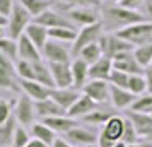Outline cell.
I'll use <instances>...</instances> for the list:
<instances>
[{"instance_id": "obj_1", "label": "cell", "mask_w": 152, "mask_h": 147, "mask_svg": "<svg viewBox=\"0 0 152 147\" xmlns=\"http://www.w3.org/2000/svg\"><path fill=\"white\" fill-rule=\"evenodd\" d=\"M103 17L106 19L108 26L115 29V33L120 31V29L126 28V26H132L135 22H142V21H147L145 15H142L140 12L133 10V9H126V7H121V5H108V7L103 10ZM101 17V19H103Z\"/></svg>"}, {"instance_id": "obj_2", "label": "cell", "mask_w": 152, "mask_h": 147, "mask_svg": "<svg viewBox=\"0 0 152 147\" xmlns=\"http://www.w3.org/2000/svg\"><path fill=\"white\" fill-rule=\"evenodd\" d=\"M115 34L118 38H121L123 41L130 43L132 46H140L145 43L152 41V22L151 21H142V22H135L132 26L116 31Z\"/></svg>"}, {"instance_id": "obj_3", "label": "cell", "mask_w": 152, "mask_h": 147, "mask_svg": "<svg viewBox=\"0 0 152 147\" xmlns=\"http://www.w3.org/2000/svg\"><path fill=\"white\" fill-rule=\"evenodd\" d=\"M31 19H33V15L22 7L21 2H15L14 9H12L10 15H9V26H7L9 28V36L14 38V39H17L21 34H24L26 28L33 22Z\"/></svg>"}, {"instance_id": "obj_4", "label": "cell", "mask_w": 152, "mask_h": 147, "mask_svg": "<svg viewBox=\"0 0 152 147\" xmlns=\"http://www.w3.org/2000/svg\"><path fill=\"white\" fill-rule=\"evenodd\" d=\"M103 21L96 22V24H91V26H86V28H80V31H77V38L75 41L72 43V56L75 58L79 53H80V50L84 46H87L91 43H97L99 41V38L103 36Z\"/></svg>"}, {"instance_id": "obj_5", "label": "cell", "mask_w": 152, "mask_h": 147, "mask_svg": "<svg viewBox=\"0 0 152 147\" xmlns=\"http://www.w3.org/2000/svg\"><path fill=\"white\" fill-rule=\"evenodd\" d=\"M14 116L17 120V123L21 127L33 125L36 120V106L34 101L29 98L28 94H21L17 101L14 103Z\"/></svg>"}, {"instance_id": "obj_6", "label": "cell", "mask_w": 152, "mask_h": 147, "mask_svg": "<svg viewBox=\"0 0 152 147\" xmlns=\"http://www.w3.org/2000/svg\"><path fill=\"white\" fill-rule=\"evenodd\" d=\"M67 17L75 28H86L101 21V14L94 7H70Z\"/></svg>"}, {"instance_id": "obj_7", "label": "cell", "mask_w": 152, "mask_h": 147, "mask_svg": "<svg viewBox=\"0 0 152 147\" xmlns=\"http://www.w3.org/2000/svg\"><path fill=\"white\" fill-rule=\"evenodd\" d=\"M99 45H101V50H103V56L110 58V60H113L116 55L123 53V51H132L133 50L130 43L123 41L115 33L113 34H103L99 38Z\"/></svg>"}, {"instance_id": "obj_8", "label": "cell", "mask_w": 152, "mask_h": 147, "mask_svg": "<svg viewBox=\"0 0 152 147\" xmlns=\"http://www.w3.org/2000/svg\"><path fill=\"white\" fill-rule=\"evenodd\" d=\"M41 55L43 58L48 60V63H70L74 60L72 50L63 46L60 41H53V39H48V43L45 45V48L41 51Z\"/></svg>"}, {"instance_id": "obj_9", "label": "cell", "mask_w": 152, "mask_h": 147, "mask_svg": "<svg viewBox=\"0 0 152 147\" xmlns=\"http://www.w3.org/2000/svg\"><path fill=\"white\" fill-rule=\"evenodd\" d=\"M97 137H99V133L94 128H87V127L77 125L70 132L65 133L63 139L67 140L69 144H72L74 147H82V146H92V144H96Z\"/></svg>"}, {"instance_id": "obj_10", "label": "cell", "mask_w": 152, "mask_h": 147, "mask_svg": "<svg viewBox=\"0 0 152 147\" xmlns=\"http://www.w3.org/2000/svg\"><path fill=\"white\" fill-rule=\"evenodd\" d=\"M110 91H111V86L108 80H92L91 79L87 84L82 87V92L86 96H89L96 105H103L110 99Z\"/></svg>"}, {"instance_id": "obj_11", "label": "cell", "mask_w": 152, "mask_h": 147, "mask_svg": "<svg viewBox=\"0 0 152 147\" xmlns=\"http://www.w3.org/2000/svg\"><path fill=\"white\" fill-rule=\"evenodd\" d=\"M113 69L115 70H121L128 75H137V74H144V69L140 67L135 60L133 50L132 51H123L113 58Z\"/></svg>"}, {"instance_id": "obj_12", "label": "cell", "mask_w": 152, "mask_h": 147, "mask_svg": "<svg viewBox=\"0 0 152 147\" xmlns=\"http://www.w3.org/2000/svg\"><path fill=\"white\" fill-rule=\"evenodd\" d=\"M34 22L45 26L46 29H53V28H75L72 22L69 21V17L62 15L60 12H56L53 9L45 10L43 14H39L38 17H34Z\"/></svg>"}, {"instance_id": "obj_13", "label": "cell", "mask_w": 152, "mask_h": 147, "mask_svg": "<svg viewBox=\"0 0 152 147\" xmlns=\"http://www.w3.org/2000/svg\"><path fill=\"white\" fill-rule=\"evenodd\" d=\"M48 65H50V70H51V77H53L55 89L74 87L70 63H48Z\"/></svg>"}, {"instance_id": "obj_14", "label": "cell", "mask_w": 152, "mask_h": 147, "mask_svg": "<svg viewBox=\"0 0 152 147\" xmlns=\"http://www.w3.org/2000/svg\"><path fill=\"white\" fill-rule=\"evenodd\" d=\"M80 94H82V91H79L75 87H63V89H53L51 91V99L60 108H63L65 111H69L70 108L74 106V103L80 98Z\"/></svg>"}, {"instance_id": "obj_15", "label": "cell", "mask_w": 152, "mask_h": 147, "mask_svg": "<svg viewBox=\"0 0 152 147\" xmlns=\"http://www.w3.org/2000/svg\"><path fill=\"white\" fill-rule=\"evenodd\" d=\"M17 51H19V60L26 62H39L43 58L41 51L34 46V43L29 39L26 34H21L17 38Z\"/></svg>"}, {"instance_id": "obj_16", "label": "cell", "mask_w": 152, "mask_h": 147, "mask_svg": "<svg viewBox=\"0 0 152 147\" xmlns=\"http://www.w3.org/2000/svg\"><path fill=\"white\" fill-rule=\"evenodd\" d=\"M19 87L33 101H43V99L51 98V91H53L51 87H46L36 80H21V79H19Z\"/></svg>"}, {"instance_id": "obj_17", "label": "cell", "mask_w": 152, "mask_h": 147, "mask_svg": "<svg viewBox=\"0 0 152 147\" xmlns=\"http://www.w3.org/2000/svg\"><path fill=\"white\" fill-rule=\"evenodd\" d=\"M70 70H72L74 87L82 91V87L89 82V65L84 60H80V58H74L70 62Z\"/></svg>"}, {"instance_id": "obj_18", "label": "cell", "mask_w": 152, "mask_h": 147, "mask_svg": "<svg viewBox=\"0 0 152 147\" xmlns=\"http://www.w3.org/2000/svg\"><path fill=\"white\" fill-rule=\"evenodd\" d=\"M110 99H111V103H113V106H115L116 110H130V106L133 105V101L137 99V96L132 94L128 89H121V87L111 86Z\"/></svg>"}, {"instance_id": "obj_19", "label": "cell", "mask_w": 152, "mask_h": 147, "mask_svg": "<svg viewBox=\"0 0 152 147\" xmlns=\"http://www.w3.org/2000/svg\"><path fill=\"white\" fill-rule=\"evenodd\" d=\"M125 120L126 118H121L120 115H113L103 125L101 132L113 142H121V135H123V130H125Z\"/></svg>"}, {"instance_id": "obj_20", "label": "cell", "mask_w": 152, "mask_h": 147, "mask_svg": "<svg viewBox=\"0 0 152 147\" xmlns=\"http://www.w3.org/2000/svg\"><path fill=\"white\" fill-rule=\"evenodd\" d=\"M96 108H97L96 103H94L89 96H86V94L82 92V94H80V98L77 99L75 103H74V106H72L69 111H67V116H70V118H75V120H80L82 116L89 115L91 111H94Z\"/></svg>"}, {"instance_id": "obj_21", "label": "cell", "mask_w": 152, "mask_h": 147, "mask_svg": "<svg viewBox=\"0 0 152 147\" xmlns=\"http://www.w3.org/2000/svg\"><path fill=\"white\" fill-rule=\"evenodd\" d=\"M24 34L28 36L33 43H34V46L39 50V51H43L45 45H46V43H48V39H50L48 29L45 28V26H41V24H38V22H34V21H33L28 28H26Z\"/></svg>"}, {"instance_id": "obj_22", "label": "cell", "mask_w": 152, "mask_h": 147, "mask_svg": "<svg viewBox=\"0 0 152 147\" xmlns=\"http://www.w3.org/2000/svg\"><path fill=\"white\" fill-rule=\"evenodd\" d=\"M43 123H45V125H48L55 133H63V135H65L67 132H70L74 127L79 125V121H77L75 118H70V116H67V115L45 118V120H43Z\"/></svg>"}, {"instance_id": "obj_23", "label": "cell", "mask_w": 152, "mask_h": 147, "mask_svg": "<svg viewBox=\"0 0 152 147\" xmlns=\"http://www.w3.org/2000/svg\"><path fill=\"white\" fill-rule=\"evenodd\" d=\"M113 72V60L110 58H99L96 63H92L89 67V80L96 79V80H108L110 79V74Z\"/></svg>"}, {"instance_id": "obj_24", "label": "cell", "mask_w": 152, "mask_h": 147, "mask_svg": "<svg viewBox=\"0 0 152 147\" xmlns=\"http://www.w3.org/2000/svg\"><path fill=\"white\" fill-rule=\"evenodd\" d=\"M34 106H36V115L41 116L43 120L50 118V116H62V115H67V111H65L63 108H60L51 98L43 99V101H34Z\"/></svg>"}, {"instance_id": "obj_25", "label": "cell", "mask_w": 152, "mask_h": 147, "mask_svg": "<svg viewBox=\"0 0 152 147\" xmlns=\"http://www.w3.org/2000/svg\"><path fill=\"white\" fill-rule=\"evenodd\" d=\"M126 118H130L133 121V125H135L140 137L152 140V115H138V113L128 111Z\"/></svg>"}, {"instance_id": "obj_26", "label": "cell", "mask_w": 152, "mask_h": 147, "mask_svg": "<svg viewBox=\"0 0 152 147\" xmlns=\"http://www.w3.org/2000/svg\"><path fill=\"white\" fill-rule=\"evenodd\" d=\"M31 65H33V80L46 86V87L55 89L53 77H51V70H50L48 63H45L43 60H39V62H33Z\"/></svg>"}, {"instance_id": "obj_27", "label": "cell", "mask_w": 152, "mask_h": 147, "mask_svg": "<svg viewBox=\"0 0 152 147\" xmlns=\"http://www.w3.org/2000/svg\"><path fill=\"white\" fill-rule=\"evenodd\" d=\"M31 135H33V139H38L39 142H43L45 146H51L56 139V133L53 132L48 125H45L43 121L31 125Z\"/></svg>"}, {"instance_id": "obj_28", "label": "cell", "mask_w": 152, "mask_h": 147, "mask_svg": "<svg viewBox=\"0 0 152 147\" xmlns=\"http://www.w3.org/2000/svg\"><path fill=\"white\" fill-rule=\"evenodd\" d=\"M17 120L12 115L10 118L0 125V147H12V139H14L15 128H17Z\"/></svg>"}, {"instance_id": "obj_29", "label": "cell", "mask_w": 152, "mask_h": 147, "mask_svg": "<svg viewBox=\"0 0 152 147\" xmlns=\"http://www.w3.org/2000/svg\"><path fill=\"white\" fill-rule=\"evenodd\" d=\"M75 58L84 60L89 67L92 65V63H96L99 58H103V50H101L99 41L97 43H91V45H87V46H84V48L80 50V53H79Z\"/></svg>"}, {"instance_id": "obj_30", "label": "cell", "mask_w": 152, "mask_h": 147, "mask_svg": "<svg viewBox=\"0 0 152 147\" xmlns=\"http://www.w3.org/2000/svg\"><path fill=\"white\" fill-rule=\"evenodd\" d=\"M48 36L53 41L74 43L77 38V29L75 28H53V29H48Z\"/></svg>"}, {"instance_id": "obj_31", "label": "cell", "mask_w": 152, "mask_h": 147, "mask_svg": "<svg viewBox=\"0 0 152 147\" xmlns=\"http://www.w3.org/2000/svg\"><path fill=\"white\" fill-rule=\"evenodd\" d=\"M113 115H116L115 111H110V110H101V108H96L94 111H91L89 115H86L82 116V121L84 123H89V125H104L108 120L113 116Z\"/></svg>"}, {"instance_id": "obj_32", "label": "cell", "mask_w": 152, "mask_h": 147, "mask_svg": "<svg viewBox=\"0 0 152 147\" xmlns=\"http://www.w3.org/2000/svg\"><path fill=\"white\" fill-rule=\"evenodd\" d=\"M130 111L138 115H152V94L147 92V94L137 96L133 105L130 106Z\"/></svg>"}, {"instance_id": "obj_33", "label": "cell", "mask_w": 152, "mask_h": 147, "mask_svg": "<svg viewBox=\"0 0 152 147\" xmlns=\"http://www.w3.org/2000/svg\"><path fill=\"white\" fill-rule=\"evenodd\" d=\"M133 55H135V60H137V63L142 69L149 67V63L152 62V41L140 45V46H135L133 48Z\"/></svg>"}, {"instance_id": "obj_34", "label": "cell", "mask_w": 152, "mask_h": 147, "mask_svg": "<svg viewBox=\"0 0 152 147\" xmlns=\"http://www.w3.org/2000/svg\"><path fill=\"white\" fill-rule=\"evenodd\" d=\"M19 2L22 4V7L33 15V19L38 17L39 14H43L45 10H48L50 5H51L50 0H19Z\"/></svg>"}, {"instance_id": "obj_35", "label": "cell", "mask_w": 152, "mask_h": 147, "mask_svg": "<svg viewBox=\"0 0 152 147\" xmlns=\"http://www.w3.org/2000/svg\"><path fill=\"white\" fill-rule=\"evenodd\" d=\"M0 53L10 58L12 62H17L19 60V51H17V39L10 38V36H5V38H0Z\"/></svg>"}, {"instance_id": "obj_36", "label": "cell", "mask_w": 152, "mask_h": 147, "mask_svg": "<svg viewBox=\"0 0 152 147\" xmlns=\"http://www.w3.org/2000/svg\"><path fill=\"white\" fill-rule=\"evenodd\" d=\"M15 70H9V69H4V67H0V87L2 89H9V91H17V89H21L19 86H17V79H15Z\"/></svg>"}, {"instance_id": "obj_37", "label": "cell", "mask_w": 152, "mask_h": 147, "mask_svg": "<svg viewBox=\"0 0 152 147\" xmlns=\"http://www.w3.org/2000/svg\"><path fill=\"white\" fill-rule=\"evenodd\" d=\"M132 94L135 96H142L147 94V80H145L144 74H137V75H130L128 79V87H126Z\"/></svg>"}, {"instance_id": "obj_38", "label": "cell", "mask_w": 152, "mask_h": 147, "mask_svg": "<svg viewBox=\"0 0 152 147\" xmlns=\"http://www.w3.org/2000/svg\"><path fill=\"white\" fill-rule=\"evenodd\" d=\"M140 135H138L137 128L133 125V121L130 118L125 120V130H123V135H121V142H123L125 146H130V144H137L140 142Z\"/></svg>"}, {"instance_id": "obj_39", "label": "cell", "mask_w": 152, "mask_h": 147, "mask_svg": "<svg viewBox=\"0 0 152 147\" xmlns=\"http://www.w3.org/2000/svg\"><path fill=\"white\" fill-rule=\"evenodd\" d=\"M15 74L21 80H33V65L26 60H17L15 62Z\"/></svg>"}, {"instance_id": "obj_40", "label": "cell", "mask_w": 152, "mask_h": 147, "mask_svg": "<svg viewBox=\"0 0 152 147\" xmlns=\"http://www.w3.org/2000/svg\"><path fill=\"white\" fill-rule=\"evenodd\" d=\"M128 79H130L128 74H125V72H121V70H115V69H113V72L110 74L108 82H110V86L126 89V87H128Z\"/></svg>"}, {"instance_id": "obj_41", "label": "cell", "mask_w": 152, "mask_h": 147, "mask_svg": "<svg viewBox=\"0 0 152 147\" xmlns=\"http://www.w3.org/2000/svg\"><path fill=\"white\" fill-rule=\"evenodd\" d=\"M31 140V133L24 128V127L17 125L14 133V139H12V147H26Z\"/></svg>"}, {"instance_id": "obj_42", "label": "cell", "mask_w": 152, "mask_h": 147, "mask_svg": "<svg viewBox=\"0 0 152 147\" xmlns=\"http://www.w3.org/2000/svg\"><path fill=\"white\" fill-rule=\"evenodd\" d=\"M12 105L14 103H10L7 99H0V125L12 116Z\"/></svg>"}, {"instance_id": "obj_43", "label": "cell", "mask_w": 152, "mask_h": 147, "mask_svg": "<svg viewBox=\"0 0 152 147\" xmlns=\"http://www.w3.org/2000/svg\"><path fill=\"white\" fill-rule=\"evenodd\" d=\"M67 2L72 7H97L101 4V0H62Z\"/></svg>"}, {"instance_id": "obj_44", "label": "cell", "mask_w": 152, "mask_h": 147, "mask_svg": "<svg viewBox=\"0 0 152 147\" xmlns=\"http://www.w3.org/2000/svg\"><path fill=\"white\" fill-rule=\"evenodd\" d=\"M14 0H0V14L9 17L10 12H12V9H14Z\"/></svg>"}, {"instance_id": "obj_45", "label": "cell", "mask_w": 152, "mask_h": 147, "mask_svg": "<svg viewBox=\"0 0 152 147\" xmlns=\"http://www.w3.org/2000/svg\"><path fill=\"white\" fill-rule=\"evenodd\" d=\"M144 2H145V0H120V2H118V5L137 10V9L140 7V5H144Z\"/></svg>"}, {"instance_id": "obj_46", "label": "cell", "mask_w": 152, "mask_h": 147, "mask_svg": "<svg viewBox=\"0 0 152 147\" xmlns=\"http://www.w3.org/2000/svg\"><path fill=\"white\" fill-rule=\"evenodd\" d=\"M97 147H115L116 146V142H113L111 139H108L103 132H99V137H97Z\"/></svg>"}, {"instance_id": "obj_47", "label": "cell", "mask_w": 152, "mask_h": 147, "mask_svg": "<svg viewBox=\"0 0 152 147\" xmlns=\"http://www.w3.org/2000/svg\"><path fill=\"white\" fill-rule=\"evenodd\" d=\"M0 67L9 69V70H15V62H12L10 58H7L4 53H0Z\"/></svg>"}, {"instance_id": "obj_48", "label": "cell", "mask_w": 152, "mask_h": 147, "mask_svg": "<svg viewBox=\"0 0 152 147\" xmlns=\"http://www.w3.org/2000/svg\"><path fill=\"white\" fill-rule=\"evenodd\" d=\"M144 77L147 80V92L152 94V70L151 69H144Z\"/></svg>"}, {"instance_id": "obj_49", "label": "cell", "mask_w": 152, "mask_h": 147, "mask_svg": "<svg viewBox=\"0 0 152 147\" xmlns=\"http://www.w3.org/2000/svg\"><path fill=\"white\" fill-rule=\"evenodd\" d=\"M51 147H74V146H72V144H69V142L63 139V137H56L55 142L51 144Z\"/></svg>"}, {"instance_id": "obj_50", "label": "cell", "mask_w": 152, "mask_h": 147, "mask_svg": "<svg viewBox=\"0 0 152 147\" xmlns=\"http://www.w3.org/2000/svg\"><path fill=\"white\" fill-rule=\"evenodd\" d=\"M144 10L147 14V21L152 22V0H145L144 2Z\"/></svg>"}, {"instance_id": "obj_51", "label": "cell", "mask_w": 152, "mask_h": 147, "mask_svg": "<svg viewBox=\"0 0 152 147\" xmlns=\"http://www.w3.org/2000/svg\"><path fill=\"white\" fill-rule=\"evenodd\" d=\"M26 147H48V146H45V144H43V142H39L38 139H31V140H29V144Z\"/></svg>"}, {"instance_id": "obj_52", "label": "cell", "mask_w": 152, "mask_h": 147, "mask_svg": "<svg viewBox=\"0 0 152 147\" xmlns=\"http://www.w3.org/2000/svg\"><path fill=\"white\" fill-rule=\"evenodd\" d=\"M126 147H152V144H149V142H137V144H130Z\"/></svg>"}, {"instance_id": "obj_53", "label": "cell", "mask_w": 152, "mask_h": 147, "mask_svg": "<svg viewBox=\"0 0 152 147\" xmlns=\"http://www.w3.org/2000/svg\"><path fill=\"white\" fill-rule=\"evenodd\" d=\"M0 26H2V28H7L9 26V17H5V15L0 14Z\"/></svg>"}, {"instance_id": "obj_54", "label": "cell", "mask_w": 152, "mask_h": 147, "mask_svg": "<svg viewBox=\"0 0 152 147\" xmlns=\"http://www.w3.org/2000/svg\"><path fill=\"white\" fill-rule=\"evenodd\" d=\"M0 38H5V28L0 26Z\"/></svg>"}, {"instance_id": "obj_55", "label": "cell", "mask_w": 152, "mask_h": 147, "mask_svg": "<svg viewBox=\"0 0 152 147\" xmlns=\"http://www.w3.org/2000/svg\"><path fill=\"white\" fill-rule=\"evenodd\" d=\"M115 147H126V146H125L123 142H116V146H115Z\"/></svg>"}, {"instance_id": "obj_56", "label": "cell", "mask_w": 152, "mask_h": 147, "mask_svg": "<svg viewBox=\"0 0 152 147\" xmlns=\"http://www.w3.org/2000/svg\"><path fill=\"white\" fill-rule=\"evenodd\" d=\"M82 147H97V144H92V146H82Z\"/></svg>"}, {"instance_id": "obj_57", "label": "cell", "mask_w": 152, "mask_h": 147, "mask_svg": "<svg viewBox=\"0 0 152 147\" xmlns=\"http://www.w3.org/2000/svg\"><path fill=\"white\" fill-rule=\"evenodd\" d=\"M111 2H118V0H111Z\"/></svg>"}]
</instances>
